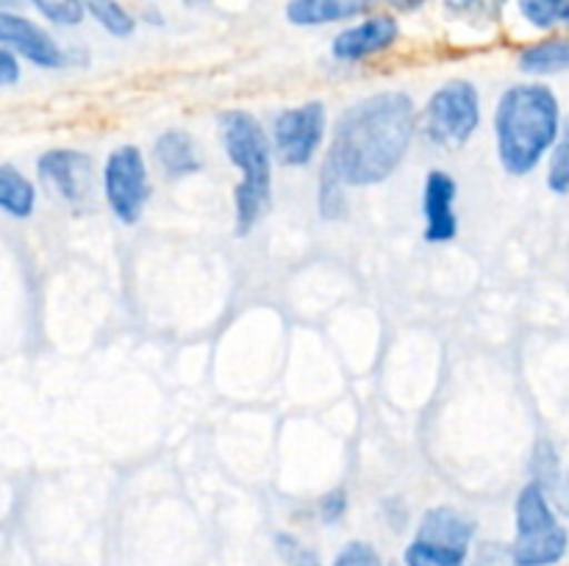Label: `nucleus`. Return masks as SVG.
<instances>
[{"label":"nucleus","mask_w":569,"mask_h":566,"mask_svg":"<svg viewBox=\"0 0 569 566\" xmlns=\"http://www.w3.org/2000/svg\"><path fill=\"white\" fill-rule=\"evenodd\" d=\"M467 566H515V558H511L509 544L487 542L476 549V555L470 553Z\"/></svg>","instance_id":"a878e982"},{"label":"nucleus","mask_w":569,"mask_h":566,"mask_svg":"<svg viewBox=\"0 0 569 566\" xmlns=\"http://www.w3.org/2000/svg\"><path fill=\"white\" fill-rule=\"evenodd\" d=\"M533 481L550 494V488L559 486V455H556L553 444L550 442H539L537 449H533Z\"/></svg>","instance_id":"b1692460"},{"label":"nucleus","mask_w":569,"mask_h":566,"mask_svg":"<svg viewBox=\"0 0 569 566\" xmlns=\"http://www.w3.org/2000/svg\"><path fill=\"white\" fill-rule=\"evenodd\" d=\"M520 14L539 31L569 28V0H517Z\"/></svg>","instance_id":"a211bd4d"},{"label":"nucleus","mask_w":569,"mask_h":566,"mask_svg":"<svg viewBox=\"0 0 569 566\" xmlns=\"http://www.w3.org/2000/svg\"><path fill=\"white\" fill-rule=\"evenodd\" d=\"M395 11H417L426 6V0H387Z\"/></svg>","instance_id":"c85d7f7f"},{"label":"nucleus","mask_w":569,"mask_h":566,"mask_svg":"<svg viewBox=\"0 0 569 566\" xmlns=\"http://www.w3.org/2000/svg\"><path fill=\"white\" fill-rule=\"evenodd\" d=\"M39 192L37 183L17 164L0 161V214L9 220H31L37 214Z\"/></svg>","instance_id":"2eb2a0df"},{"label":"nucleus","mask_w":569,"mask_h":566,"mask_svg":"<svg viewBox=\"0 0 569 566\" xmlns=\"http://www.w3.org/2000/svg\"><path fill=\"white\" fill-rule=\"evenodd\" d=\"M153 161L172 181L198 175L203 170V155H200L198 139L187 128H167V131H161L153 142Z\"/></svg>","instance_id":"ddd939ff"},{"label":"nucleus","mask_w":569,"mask_h":566,"mask_svg":"<svg viewBox=\"0 0 569 566\" xmlns=\"http://www.w3.org/2000/svg\"><path fill=\"white\" fill-rule=\"evenodd\" d=\"M383 516H387V525L392 527V530H403V527L409 525V508H406L403 499L398 497L383 499Z\"/></svg>","instance_id":"cd10ccee"},{"label":"nucleus","mask_w":569,"mask_h":566,"mask_svg":"<svg viewBox=\"0 0 569 566\" xmlns=\"http://www.w3.org/2000/svg\"><path fill=\"white\" fill-rule=\"evenodd\" d=\"M548 189L553 194H569V117L561 125L553 150H550Z\"/></svg>","instance_id":"4be33fe9"},{"label":"nucleus","mask_w":569,"mask_h":566,"mask_svg":"<svg viewBox=\"0 0 569 566\" xmlns=\"http://www.w3.org/2000/svg\"><path fill=\"white\" fill-rule=\"evenodd\" d=\"M11 6H17V0H0V9H11Z\"/></svg>","instance_id":"c756f323"},{"label":"nucleus","mask_w":569,"mask_h":566,"mask_svg":"<svg viewBox=\"0 0 569 566\" xmlns=\"http://www.w3.org/2000/svg\"><path fill=\"white\" fill-rule=\"evenodd\" d=\"M87 17H92L109 37L128 39L137 31V20L120 0H87Z\"/></svg>","instance_id":"f3484780"},{"label":"nucleus","mask_w":569,"mask_h":566,"mask_svg":"<svg viewBox=\"0 0 569 566\" xmlns=\"http://www.w3.org/2000/svg\"><path fill=\"white\" fill-rule=\"evenodd\" d=\"M100 186H103L106 205L117 216V222L137 225L148 209L150 189H153L142 150L137 144H117L103 161Z\"/></svg>","instance_id":"0eeeda50"},{"label":"nucleus","mask_w":569,"mask_h":566,"mask_svg":"<svg viewBox=\"0 0 569 566\" xmlns=\"http://www.w3.org/2000/svg\"><path fill=\"white\" fill-rule=\"evenodd\" d=\"M378 0H287V20L298 28H320L370 14Z\"/></svg>","instance_id":"4468645a"},{"label":"nucleus","mask_w":569,"mask_h":566,"mask_svg":"<svg viewBox=\"0 0 569 566\" xmlns=\"http://www.w3.org/2000/svg\"><path fill=\"white\" fill-rule=\"evenodd\" d=\"M272 547H276V555L281 558L283 566H322L320 553L311 544H306L303 538L295 536V533H276Z\"/></svg>","instance_id":"412c9836"},{"label":"nucleus","mask_w":569,"mask_h":566,"mask_svg":"<svg viewBox=\"0 0 569 566\" xmlns=\"http://www.w3.org/2000/svg\"><path fill=\"white\" fill-rule=\"evenodd\" d=\"M220 142L239 170L233 186V231L248 236L264 216L272 198V148L259 117L244 109L220 114Z\"/></svg>","instance_id":"7ed1b4c3"},{"label":"nucleus","mask_w":569,"mask_h":566,"mask_svg":"<svg viewBox=\"0 0 569 566\" xmlns=\"http://www.w3.org/2000/svg\"><path fill=\"white\" fill-rule=\"evenodd\" d=\"M183 3H187V6H203V3H209V0H183Z\"/></svg>","instance_id":"7c9ffc66"},{"label":"nucleus","mask_w":569,"mask_h":566,"mask_svg":"<svg viewBox=\"0 0 569 566\" xmlns=\"http://www.w3.org/2000/svg\"><path fill=\"white\" fill-rule=\"evenodd\" d=\"M561 131V105L548 83H515L495 105L498 161L509 175H531L553 150Z\"/></svg>","instance_id":"f03ea898"},{"label":"nucleus","mask_w":569,"mask_h":566,"mask_svg":"<svg viewBox=\"0 0 569 566\" xmlns=\"http://www.w3.org/2000/svg\"><path fill=\"white\" fill-rule=\"evenodd\" d=\"M456 200H459V183L448 170H428L422 183V236L428 244H450L459 236V214H456Z\"/></svg>","instance_id":"f8f14e48"},{"label":"nucleus","mask_w":569,"mask_h":566,"mask_svg":"<svg viewBox=\"0 0 569 566\" xmlns=\"http://www.w3.org/2000/svg\"><path fill=\"white\" fill-rule=\"evenodd\" d=\"M417 128H422V137L433 148H465L481 128V92H478L476 83L467 81V78L442 83L428 98Z\"/></svg>","instance_id":"423d86ee"},{"label":"nucleus","mask_w":569,"mask_h":566,"mask_svg":"<svg viewBox=\"0 0 569 566\" xmlns=\"http://www.w3.org/2000/svg\"><path fill=\"white\" fill-rule=\"evenodd\" d=\"M417 133V105L400 89L367 94L339 114L320 172L345 189L389 181L403 164Z\"/></svg>","instance_id":"f257e3e1"},{"label":"nucleus","mask_w":569,"mask_h":566,"mask_svg":"<svg viewBox=\"0 0 569 566\" xmlns=\"http://www.w3.org/2000/svg\"><path fill=\"white\" fill-rule=\"evenodd\" d=\"M348 508H350V494H348V488H342V486H337V488H331V492L322 494L315 505L317 519H320L322 525H339V522L348 516Z\"/></svg>","instance_id":"393cba45"},{"label":"nucleus","mask_w":569,"mask_h":566,"mask_svg":"<svg viewBox=\"0 0 569 566\" xmlns=\"http://www.w3.org/2000/svg\"><path fill=\"white\" fill-rule=\"evenodd\" d=\"M389 566H395V564H389Z\"/></svg>","instance_id":"2f4dec72"},{"label":"nucleus","mask_w":569,"mask_h":566,"mask_svg":"<svg viewBox=\"0 0 569 566\" xmlns=\"http://www.w3.org/2000/svg\"><path fill=\"white\" fill-rule=\"evenodd\" d=\"M400 39V22L392 14H370L342 28L331 42V55L342 64H359L372 55L387 53Z\"/></svg>","instance_id":"9b49d317"},{"label":"nucleus","mask_w":569,"mask_h":566,"mask_svg":"<svg viewBox=\"0 0 569 566\" xmlns=\"http://www.w3.org/2000/svg\"><path fill=\"white\" fill-rule=\"evenodd\" d=\"M517 64L528 75H553V72L569 70V37H553L542 39L537 44H528L520 50Z\"/></svg>","instance_id":"dca6fc26"},{"label":"nucleus","mask_w":569,"mask_h":566,"mask_svg":"<svg viewBox=\"0 0 569 566\" xmlns=\"http://www.w3.org/2000/svg\"><path fill=\"white\" fill-rule=\"evenodd\" d=\"M26 3L39 11L42 20L59 28H76L87 17V0H26Z\"/></svg>","instance_id":"aec40b11"},{"label":"nucleus","mask_w":569,"mask_h":566,"mask_svg":"<svg viewBox=\"0 0 569 566\" xmlns=\"http://www.w3.org/2000/svg\"><path fill=\"white\" fill-rule=\"evenodd\" d=\"M331 566H387V564H383L376 544L367 542V538H350V542H345L342 547L337 549Z\"/></svg>","instance_id":"5701e85b"},{"label":"nucleus","mask_w":569,"mask_h":566,"mask_svg":"<svg viewBox=\"0 0 569 566\" xmlns=\"http://www.w3.org/2000/svg\"><path fill=\"white\" fill-rule=\"evenodd\" d=\"M478 522L456 505H431L422 511L415 536L403 547L400 566H467Z\"/></svg>","instance_id":"39448f33"},{"label":"nucleus","mask_w":569,"mask_h":566,"mask_svg":"<svg viewBox=\"0 0 569 566\" xmlns=\"http://www.w3.org/2000/svg\"><path fill=\"white\" fill-rule=\"evenodd\" d=\"M270 148L272 159L281 161L289 170H303L328 137V109L322 100H306V103L283 109L272 117L270 125Z\"/></svg>","instance_id":"6e6552de"},{"label":"nucleus","mask_w":569,"mask_h":566,"mask_svg":"<svg viewBox=\"0 0 569 566\" xmlns=\"http://www.w3.org/2000/svg\"><path fill=\"white\" fill-rule=\"evenodd\" d=\"M509 0H445V11L448 17L470 26H489L503 17V9Z\"/></svg>","instance_id":"6ab92c4d"},{"label":"nucleus","mask_w":569,"mask_h":566,"mask_svg":"<svg viewBox=\"0 0 569 566\" xmlns=\"http://www.w3.org/2000/svg\"><path fill=\"white\" fill-rule=\"evenodd\" d=\"M509 549L515 566H556L569 553V530L537 481H528L517 494L515 542Z\"/></svg>","instance_id":"20e7f679"},{"label":"nucleus","mask_w":569,"mask_h":566,"mask_svg":"<svg viewBox=\"0 0 569 566\" xmlns=\"http://www.w3.org/2000/svg\"><path fill=\"white\" fill-rule=\"evenodd\" d=\"M22 78V64L11 50L0 48V89L14 87L17 81Z\"/></svg>","instance_id":"bb28decb"},{"label":"nucleus","mask_w":569,"mask_h":566,"mask_svg":"<svg viewBox=\"0 0 569 566\" xmlns=\"http://www.w3.org/2000/svg\"><path fill=\"white\" fill-rule=\"evenodd\" d=\"M92 159L76 148H50L37 159L39 181L67 205L87 203L92 194Z\"/></svg>","instance_id":"9d476101"},{"label":"nucleus","mask_w":569,"mask_h":566,"mask_svg":"<svg viewBox=\"0 0 569 566\" xmlns=\"http://www.w3.org/2000/svg\"><path fill=\"white\" fill-rule=\"evenodd\" d=\"M0 48L11 50L17 59L39 70H61L70 61L48 28L14 9H0Z\"/></svg>","instance_id":"1a4fd4ad"}]
</instances>
